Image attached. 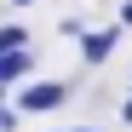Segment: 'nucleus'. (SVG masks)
Here are the masks:
<instances>
[{
  "label": "nucleus",
  "mask_w": 132,
  "mask_h": 132,
  "mask_svg": "<svg viewBox=\"0 0 132 132\" xmlns=\"http://www.w3.org/2000/svg\"><path fill=\"white\" fill-rule=\"evenodd\" d=\"M63 98H69L63 80H35L29 92H17V109L23 115H46V109H63Z\"/></svg>",
  "instance_id": "nucleus-1"
},
{
  "label": "nucleus",
  "mask_w": 132,
  "mask_h": 132,
  "mask_svg": "<svg viewBox=\"0 0 132 132\" xmlns=\"http://www.w3.org/2000/svg\"><path fill=\"white\" fill-rule=\"evenodd\" d=\"M115 46H121V29H92V35L80 29V57H86V63H103Z\"/></svg>",
  "instance_id": "nucleus-2"
},
{
  "label": "nucleus",
  "mask_w": 132,
  "mask_h": 132,
  "mask_svg": "<svg viewBox=\"0 0 132 132\" xmlns=\"http://www.w3.org/2000/svg\"><path fill=\"white\" fill-rule=\"evenodd\" d=\"M17 75H29V46H12V52H0V80H17Z\"/></svg>",
  "instance_id": "nucleus-3"
},
{
  "label": "nucleus",
  "mask_w": 132,
  "mask_h": 132,
  "mask_svg": "<svg viewBox=\"0 0 132 132\" xmlns=\"http://www.w3.org/2000/svg\"><path fill=\"white\" fill-rule=\"evenodd\" d=\"M12 46H29V35L17 29V23H6V29H0V52H12Z\"/></svg>",
  "instance_id": "nucleus-4"
},
{
  "label": "nucleus",
  "mask_w": 132,
  "mask_h": 132,
  "mask_svg": "<svg viewBox=\"0 0 132 132\" xmlns=\"http://www.w3.org/2000/svg\"><path fill=\"white\" fill-rule=\"evenodd\" d=\"M12 121H17V109H6V103H0V132H12Z\"/></svg>",
  "instance_id": "nucleus-5"
},
{
  "label": "nucleus",
  "mask_w": 132,
  "mask_h": 132,
  "mask_svg": "<svg viewBox=\"0 0 132 132\" xmlns=\"http://www.w3.org/2000/svg\"><path fill=\"white\" fill-rule=\"evenodd\" d=\"M121 23H132V0H126V6H121Z\"/></svg>",
  "instance_id": "nucleus-6"
},
{
  "label": "nucleus",
  "mask_w": 132,
  "mask_h": 132,
  "mask_svg": "<svg viewBox=\"0 0 132 132\" xmlns=\"http://www.w3.org/2000/svg\"><path fill=\"white\" fill-rule=\"evenodd\" d=\"M121 121H132V98H126V103H121Z\"/></svg>",
  "instance_id": "nucleus-7"
},
{
  "label": "nucleus",
  "mask_w": 132,
  "mask_h": 132,
  "mask_svg": "<svg viewBox=\"0 0 132 132\" xmlns=\"http://www.w3.org/2000/svg\"><path fill=\"white\" fill-rule=\"evenodd\" d=\"M17 6H29V0H17Z\"/></svg>",
  "instance_id": "nucleus-8"
},
{
  "label": "nucleus",
  "mask_w": 132,
  "mask_h": 132,
  "mask_svg": "<svg viewBox=\"0 0 132 132\" xmlns=\"http://www.w3.org/2000/svg\"><path fill=\"white\" fill-rule=\"evenodd\" d=\"M0 92H6V80H0Z\"/></svg>",
  "instance_id": "nucleus-9"
},
{
  "label": "nucleus",
  "mask_w": 132,
  "mask_h": 132,
  "mask_svg": "<svg viewBox=\"0 0 132 132\" xmlns=\"http://www.w3.org/2000/svg\"><path fill=\"white\" fill-rule=\"evenodd\" d=\"M80 132H92V126H80Z\"/></svg>",
  "instance_id": "nucleus-10"
}]
</instances>
